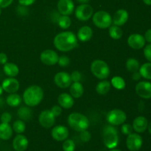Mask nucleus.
<instances>
[{
	"instance_id": "obj_1",
	"label": "nucleus",
	"mask_w": 151,
	"mask_h": 151,
	"mask_svg": "<svg viewBox=\"0 0 151 151\" xmlns=\"http://www.w3.org/2000/svg\"><path fill=\"white\" fill-rule=\"evenodd\" d=\"M78 38L72 31H63L55 35L53 40L55 47L58 50L67 52L78 46Z\"/></svg>"
},
{
	"instance_id": "obj_2",
	"label": "nucleus",
	"mask_w": 151,
	"mask_h": 151,
	"mask_svg": "<svg viewBox=\"0 0 151 151\" xmlns=\"http://www.w3.org/2000/svg\"><path fill=\"white\" fill-rule=\"evenodd\" d=\"M44 98V91L39 86L32 85L27 88L23 93V100L27 106H37Z\"/></svg>"
},
{
	"instance_id": "obj_3",
	"label": "nucleus",
	"mask_w": 151,
	"mask_h": 151,
	"mask_svg": "<svg viewBox=\"0 0 151 151\" xmlns=\"http://www.w3.org/2000/svg\"><path fill=\"white\" fill-rule=\"evenodd\" d=\"M67 122L69 127L78 132L87 130L89 127V120L86 116L81 113H72L68 116Z\"/></svg>"
},
{
	"instance_id": "obj_4",
	"label": "nucleus",
	"mask_w": 151,
	"mask_h": 151,
	"mask_svg": "<svg viewBox=\"0 0 151 151\" xmlns=\"http://www.w3.org/2000/svg\"><path fill=\"white\" fill-rule=\"evenodd\" d=\"M103 143L109 149H114L119 144V133L117 129L111 125H109L103 128Z\"/></svg>"
},
{
	"instance_id": "obj_5",
	"label": "nucleus",
	"mask_w": 151,
	"mask_h": 151,
	"mask_svg": "<svg viewBox=\"0 0 151 151\" xmlns=\"http://www.w3.org/2000/svg\"><path fill=\"white\" fill-rule=\"evenodd\" d=\"M90 69L93 75L100 80H106L111 73L109 65L103 60H94L91 63Z\"/></svg>"
},
{
	"instance_id": "obj_6",
	"label": "nucleus",
	"mask_w": 151,
	"mask_h": 151,
	"mask_svg": "<svg viewBox=\"0 0 151 151\" xmlns=\"http://www.w3.org/2000/svg\"><path fill=\"white\" fill-rule=\"evenodd\" d=\"M93 23L100 29H107L111 25L112 17L108 12L100 10L96 12L92 16Z\"/></svg>"
},
{
	"instance_id": "obj_7",
	"label": "nucleus",
	"mask_w": 151,
	"mask_h": 151,
	"mask_svg": "<svg viewBox=\"0 0 151 151\" xmlns=\"http://www.w3.org/2000/svg\"><path fill=\"white\" fill-rule=\"evenodd\" d=\"M127 119V115L124 111L121 109H115L110 111L106 115V120L109 122V125L113 126H118L121 125Z\"/></svg>"
},
{
	"instance_id": "obj_8",
	"label": "nucleus",
	"mask_w": 151,
	"mask_h": 151,
	"mask_svg": "<svg viewBox=\"0 0 151 151\" xmlns=\"http://www.w3.org/2000/svg\"><path fill=\"white\" fill-rule=\"evenodd\" d=\"M77 19L82 22H86L92 17L94 14V9L90 4H81L76 7L75 10Z\"/></svg>"
},
{
	"instance_id": "obj_9",
	"label": "nucleus",
	"mask_w": 151,
	"mask_h": 151,
	"mask_svg": "<svg viewBox=\"0 0 151 151\" xmlns=\"http://www.w3.org/2000/svg\"><path fill=\"white\" fill-rule=\"evenodd\" d=\"M142 137L138 133H132L129 134L126 139L127 148L131 151H138L142 146Z\"/></svg>"
},
{
	"instance_id": "obj_10",
	"label": "nucleus",
	"mask_w": 151,
	"mask_h": 151,
	"mask_svg": "<svg viewBox=\"0 0 151 151\" xmlns=\"http://www.w3.org/2000/svg\"><path fill=\"white\" fill-rule=\"evenodd\" d=\"M59 55L52 50H44L40 55V59L44 64L47 66H54L58 61Z\"/></svg>"
},
{
	"instance_id": "obj_11",
	"label": "nucleus",
	"mask_w": 151,
	"mask_h": 151,
	"mask_svg": "<svg viewBox=\"0 0 151 151\" xmlns=\"http://www.w3.org/2000/svg\"><path fill=\"white\" fill-rule=\"evenodd\" d=\"M38 122L43 128H50L54 125L55 122V116L53 115L51 111L47 109L41 111V113L39 114Z\"/></svg>"
},
{
	"instance_id": "obj_12",
	"label": "nucleus",
	"mask_w": 151,
	"mask_h": 151,
	"mask_svg": "<svg viewBox=\"0 0 151 151\" xmlns=\"http://www.w3.org/2000/svg\"><path fill=\"white\" fill-rule=\"evenodd\" d=\"M135 91L137 95L143 99L151 98V83L149 81H139L136 85Z\"/></svg>"
},
{
	"instance_id": "obj_13",
	"label": "nucleus",
	"mask_w": 151,
	"mask_h": 151,
	"mask_svg": "<svg viewBox=\"0 0 151 151\" xmlns=\"http://www.w3.org/2000/svg\"><path fill=\"white\" fill-rule=\"evenodd\" d=\"M54 82L59 88H66L70 86L72 81L69 73L66 72H60L55 75Z\"/></svg>"
},
{
	"instance_id": "obj_14",
	"label": "nucleus",
	"mask_w": 151,
	"mask_h": 151,
	"mask_svg": "<svg viewBox=\"0 0 151 151\" xmlns=\"http://www.w3.org/2000/svg\"><path fill=\"white\" fill-rule=\"evenodd\" d=\"M146 41L141 34L133 33L128 38V44L134 50H140L145 47Z\"/></svg>"
},
{
	"instance_id": "obj_15",
	"label": "nucleus",
	"mask_w": 151,
	"mask_h": 151,
	"mask_svg": "<svg viewBox=\"0 0 151 151\" xmlns=\"http://www.w3.org/2000/svg\"><path fill=\"white\" fill-rule=\"evenodd\" d=\"M51 135L52 137L56 141L63 142L69 137V129L64 125H57L52 128Z\"/></svg>"
},
{
	"instance_id": "obj_16",
	"label": "nucleus",
	"mask_w": 151,
	"mask_h": 151,
	"mask_svg": "<svg viewBox=\"0 0 151 151\" xmlns=\"http://www.w3.org/2000/svg\"><path fill=\"white\" fill-rule=\"evenodd\" d=\"M3 90L9 94L16 93L19 89L20 84L19 81L15 78H7L2 81L1 83Z\"/></svg>"
},
{
	"instance_id": "obj_17",
	"label": "nucleus",
	"mask_w": 151,
	"mask_h": 151,
	"mask_svg": "<svg viewBox=\"0 0 151 151\" xmlns=\"http://www.w3.org/2000/svg\"><path fill=\"white\" fill-rule=\"evenodd\" d=\"M57 7L59 13L65 16H69L75 10V4L72 0H59Z\"/></svg>"
},
{
	"instance_id": "obj_18",
	"label": "nucleus",
	"mask_w": 151,
	"mask_h": 151,
	"mask_svg": "<svg viewBox=\"0 0 151 151\" xmlns=\"http://www.w3.org/2000/svg\"><path fill=\"white\" fill-rule=\"evenodd\" d=\"M128 18H129L128 12L125 9H119L114 15L113 19H112V23L116 26L121 27L126 24L128 20Z\"/></svg>"
},
{
	"instance_id": "obj_19",
	"label": "nucleus",
	"mask_w": 151,
	"mask_h": 151,
	"mask_svg": "<svg viewBox=\"0 0 151 151\" xmlns=\"http://www.w3.org/2000/svg\"><path fill=\"white\" fill-rule=\"evenodd\" d=\"M29 145V141L25 136L18 134L13 141V147L16 151H25Z\"/></svg>"
},
{
	"instance_id": "obj_20",
	"label": "nucleus",
	"mask_w": 151,
	"mask_h": 151,
	"mask_svg": "<svg viewBox=\"0 0 151 151\" xmlns=\"http://www.w3.org/2000/svg\"><path fill=\"white\" fill-rule=\"evenodd\" d=\"M147 126H148V121L146 117L143 116H137L133 121V129L138 134L145 132L147 129Z\"/></svg>"
},
{
	"instance_id": "obj_21",
	"label": "nucleus",
	"mask_w": 151,
	"mask_h": 151,
	"mask_svg": "<svg viewBox=\"0 0 151 151\" xmlns=\"http://www.w3.org/2000/svg\"><path fill=\"white\" fill-rule=\"evenodd\" d=\"M74 97L71 94L67 93H62L58 96V102L59 106L65 109H69L73 107L75 104V100Z\"/></svg>"
},
{
	"instance_id": "obj_22",
	"label": "nucleus",
	"mask_w": 151,
	"mask_h": 151,
	"mask_svg": "<svg viewBox=\"0 0 151 151\" xmlns=\"http://www.w3.org/2000/svg\"><path fill=\"white\" fill-rule=\"evenodd\" d=\"M93 36V30L89 26H83L78 29V34H77V38L79 41L82 42H86L91 40Z\"/></svg>"
},
{
	"instance_id": "obj_23",
	"label": "nucleus",
	"mask_w": 151,
	"mask_h": 151,
	"mask_svg": "<svg viewBox=\"0 0 151 151\" xmlns=\"http://www.w3.org/2000/svg\"><path fill=\"white\" fill-rule=\"evenodd\" d=\"M4 73L8 78H15L19 73V69L16 64L11 62H7L3 66Z\"/></svg>"
},
{
	"instance_id": "obj_24",
	"label": "nucleus",
	"mask_w": 151,
	"mask_h": 151,
	"mask_svg": "<svg viewBox=\"0 0 151 151\" xmlns=\"http://www.w3.org/2000/svg\"><path fill=\"white\" fill-rule=\"evenodd\" d=\"M69 91L70 94L75 99H78L83 96L84 93V88L80 82H73L71 84Z\"/></svg>"
},
{
	"instance_id": "obj_25",
	"label": "nucleus",
	"mask_w": 151,
	"mask_h": 151,
	"mask_svg": "<svg viewBox=\"0 0 151 151\" xmlns=\"http://www.w3.org/2000/svg\"><path fill=\"white\" fill-rule=\"evenodd\" d=\"M13 136V128L9 123L0 124V139L2 140H9Z\"/></svg>"
},
{
	"instance_id": "obj_26",
	"label": "nucleus",
	"mask_w": 151,
	"mask_h": 151,
	"mask_svg": "<svg viewBox=\"0 0 151 151\" xmlns=\"http://www.w3.org/2000/svg\"><path fill=\"white\" fill-rule=\"evenodd\" d=\"M111 87V84L106 80H103L99 82L96 86V91L100 95H105L109 92Z\"/></svg>"
},
{
	"instance_id": "obj_27",
	"label": "nucleus",
	"mask_w": 151,
	"mask_h": 151,
	"mask_svg": "<svg viewBox=\"0 0 151 151\" xmlns=\"http://www.w3.org/2000/svg\"><path fill=\"white\" fill-rule=\"evenodd\" d=\"M5 102L10 107H18L22 103V98L19 94L16 93H12L6 97Z\"/></svg>"
},
{
	"instance_id": "obj_28",
	"label": "nucleus",
	"mask_w": 151,
	"mask_h": 151,
	"mask_svg": "<svg viewBox=\"0 0 151 151\" xmlns=\"http://www.w3.org/2000/svg\"><path fill=\"white\" fill-rule=\"evenodd\" d=\"M17 114L19 119L23 121H27L31 119L32 112L30 109V107H29V106H22L19 109Z\"/></svg>"
},
{
	"instance_id": "obj_29",
	"label": "nucleus",
	"mask_w": 151,
	"mask_h": 151,
	"mask_svg": "<svg viewBox=\"0 0 151 151\" xmlns=\"http://www.w3.org/2000/svg\"><path fill=\"white\" fill-rule=\"evenodd\" d=\"M109 34L111 38L114 40L120 39L123 35V31L121 29L120 27L116 25H111L109 27Z\"/></svg>"
},
{
	"instance_id": "obj_30",
	"label": "nucleus",
	"mask_w": 151,
	"mask_h": 151,
	"mask_svg": "<svg viewBox=\"0 0 151 151\" xmlns=\"http://www.w3.org/2000/svg\"><path fill=\"white\" fill-rule=\"evenodd\" d=\"M125 66L128 69V72H138L140 68V63L138 60L134 58H130L126 60L125 63Z\"/></svg>"
},
{
	"instance_id": "obj_31",
	"label": "nucleus",
	"mask_w": 151,
	"mask_h": 151,
	"mask_svg": "<svg viewBox=\"0 0 151 151\" xmlns=\"http://www.w3.org/2000/svg\"><path fill=\"white\" fill-rule=\"evenodd\" d=\"M140 75L142 78H145L146 80H151V63L147 62V63H143L142 66H140L139 69Z\"/></svg>"
},
{
	"instance_id": "obj_32",
	"label": "nucleus",
	"mask_w": 151,
	"mask_h": 151,
	"mask_svg": "<svg viewBox=\"0 0 151 151\" xmlns=\"http://www.w3.org/2000/svg\"><path fill=\"white\" fill-rule=\"evenodd\" d=\"M110 83L111 84V86L117 90H123L126 86V83L125 80L120 76L113 77Z\"/></svg>"
},
{
	"instance_id": "obj_33",
	"label": "nucleus",
	"mask_w": 151,
	"mask_h": 151,
	"mask_svg": "<svg viewBox=\"0 0 151 151\" xmlns=\"http://www.w3.org/2000/svg\"><path fill=\"white\" fill-rule=\"evenodd\" d=\"M58 24L59 27L63 29H66L71 26L72 24V20L69 16H65L61 15L60 17L58 19Z\"/></svg>"
},
{
	"instance_id": "obj_34",
	"label": "nucleus",
	"mask_w": 151,
	"mask_h": 151,
	"mask_svg": "<svg viewBox=\"0 0 151 151\" xmlns=\"http://www.w3.org/2000/svg\"><path fill=\"white\" fill-rule=\"evenodd\" d=\"M13 131L17 133L18 134H21L24 133L26 129V125L24 122L23 120L22 119H19V120H16L13 124Z\"/></svg>"
},
{
	"instance_id": "obj_35",
	"label": "nucleus",
	"mask_w": 151,
	"mask_h": 151,
	"mask_svg": "<svg viewBox=\"0 0 151 151\" xmlns=\"http://www.w3.org/2000/svg\"><path fill=\"white\" fill-rule=\"evenodd\" d=\"M62 148L63 151H75V143L73 140L66 139L64 140L63 145H62Z\"/></svg>"
},
{
	"instance_id": "obj_36",
	"label": "nucleus",
	"mask_w": 151,
	"mask_h": 151,
	"mask_svg": "<svg viewBox=\"0 0 151 151\" xmlns=\"http://www.w3.org/2000/svg\"><path fill=\"white\" fill-rule=\"evenodd\" d=\"M58 63L61 67H66L70 63V59H69V58L68 56L61 55L60 57H59Z\"/></svg>"
},
{
	"instance_id": "obj_37",
	"label": "nucleus",
	"mask_w": 151,
	"mask_h": 151,
	"mask_svg": "<svg viewBox=\"0 0 151 151\" xmlns=\"http://www.w3.org/2000/svg\"><path fill=\"white\" fill-rule=\"evenodd\" d=\"M133 131H134V129H133L132 125H130V124L123 123L122 125V127H121V131H122V133L124 135L128 136L129 134H132Z\"/></svg>"
},
{
	"instance_id": "obj_38",
	"label": "nucleus",
	"mask_w": 151,
	"mask_h": 151,
	"mask_svg": "<svg viewBox=\"0 0 151 151\" xmlns=\"http://www.w3.org/2000/svg\"><path fill=\"white\" fill-rule=\"evenodd\" d=\"M80 138L82 140L83 142H88L91 140V135L90 134V132H88L87 130L85 131H83L81 132H80Z\"/></svg>"
},
{
	"instance_id": "obj_39",
	"label": "nucleus",
	"mask_w": 151,
	"mask_h": 151,
	"mask_svg": "<svg viewBox=\"0 0 151 151\" xmlns=\"http://www.w3.org/2000/svg\"><path fill=\"white\" fill-rule=\"evenodd\" d=\"M143 53H144L145 58L148 60V62L151 63V44L145 46Z\"/></svg>"
},
{
	"instance_id": "obj_40",
	"label": "nucleus",
	"mask_w": 151,
	"mask_h": 151,
	"mask_svg": "<svg viewBox=\"0 0 151 151\" xmlns=\"http://www.w3.org/2000/svg\"><path fill=\"white\" fill-rule=\"evenodd\" d=\"M70 77L72 83L80 82L81 78H82V75H81V73L79 71H74V72L70 75Z\"/></svg>"
},
{
	"instance_id": "obj_41",
	"label": "nucleus",
	"mask_w": 151,
	"mask_h": 151,
	"mask_svg": "<svg viewBox=\"0 0 151 151\" xmlns=\"http://www.w3.org/2000/svg\"><path fill=\"white\" fill-rule=\"evenodd\" d=\"M1 122L2 123H9L12 119V115L8 112H4L1 115Z\"/></svg>"
},
{
	"instance_id": "obj_42",
	"label": "nucleus",
	"mask_w": 151,
	"mask_h": 151,
	"mask_svg": "<svg viewBox=\"0 0 151 151\" xmlns=\"http://www.w3.org/2000/svg\"><path fill=\"white\" fill-rule=\"evenodd\" d=\"M50 111H51L52 113L53 114V115H54L55 117H57V116H59L60 114H61L62 107L61 106H58V105H55V106L52 107V109H50Z\"/></svg>"
},
{
	"instance_id": "obj_43",
	"label": "nucleus",
	"mask_w": 151,
	"mask_h": 151,
	"mask_svg": "<svg viewBox=\"0 0 151 151\" xmlns=\"http://www.w3.org/2000/svg\"><path fill=\"white\" fill-rule=\"evenodd\" d=\"M16 11H17L18 14L23 16H26V15L28 13V10L27 8V7H25V6H23V5H20V4L17 7Z\"/></svg>"
},
{
	"instance_id": "obj_44",
	"label": "nucleus",
	"mask_w": 151,
	"mask_h": 151,
	"mask_svg": "<svg viewBox=\"0 0 151 151\" xmlns=\"http://www.w3.org/2000/svg\"><path fill=\"white\" fill-rule=\"evenodd\" d=\"M13 0H0V7L6 8L13 3Z\"/></svg>"
},
{
	"instance_id": "obj_45",
	"label": "nucleus",
	"mask_w": 151,
	"mask_h": 151,
	"mask_svg": "<svg viewBox=\"0 0 151 151\" xmlns=\"http://www.w3.org/2000/svg\"><path fill=\"white\" fill-rule=\"evenodd\" d=\"M19 3L20 5L25 6V7H28V6H30L33 4L35 1V0H18Z\"/></svg>"
},
{
	"instance_id": "obj_46",
	"label": "nucleus",
	"mask_w": 151,
	"mask_h": 151,
	"mask_svg": "<svg viewBox=\"0 0 151 151\" xmlns=\"http://www.w3.org/2000/svg\"><path fill=\"white\" fill-rule=\"evenodd\" d=\"M7 60H8V58L7 55L4 52H0V64H5Z\"/></svg>"
},
{
	"instance_id": "obj_47",
	"label": "nucleus",
	"mask_w": 151,
	"mask_h": 151,
	"mask_svg": "<svg viewBox=\"0 0 151 151\" xmlns=\"http://www.w3.org/2000/svg\"><path fill=\"white\" fill-rule=\"evenodd\" d=\"M144 38L147 42H148L149 44H151V28L146 31L145 33Z\"/></svg>"
},
{
	"instance_id": "obj_48",
	"label": "nucleus",
	"mask_w": 151,
	"mask_h": 151,
	"mask_svg": "<svg viewBox=\"0 0 151 151\" xmlns=\"http://www.w3.org/2000/svg\"><path fill=\"white\" fill-rule=\"evenodd\" d=\"M142 76L140 75L139 72H133V75H132V79L135 81H138L141 79Z\"/></svg>"
},
{
	"instance_id": "obj_49",
	"label": "nucleus",
	"mask_w": 151,
	"mask_h": 151,
	"mask_svg": "<svg viewBox=\"0 0 151 151\" xmlns=\"http://www.w3.org/2000/svg\"><path fill=\"white\" fill-rule=\"evenodd\" d=\"M142 1L146 5H148V6L151 5V0H142Z\"/></svg>"
},
{
	"instance_id": "obj_50",
	"label": "nucleus",
	"mask_w": 151,
	"mask_h": 151,
	"mask_svg": "<svg viewBox=\"0 0 151 151\" xmlns=\"http://www.w3.org/2000/svg\"><path fill=\"white\" fill-rule=\"evenodd\" d=\"M78 2L81 3V4H86V3L88 2L89 1V0H76Z\"/></svg>"
},
{
	"instance_id": "obj_51",
	"label": "nucleus",
	"mask_w": 151,
	"mask_h": 151,
	"mask_svg": "<svg viewBox=\"0 0 151 151\" xmlns=\"http://www.w3.org/2000/svg\"><path fill=\"white\" fill-rule=\"evenodd\" d=\"M4 98H2V97L0 96V107H1V106H3V105H4Z\"/></svg>"
},
{
	"instance_id": "obj_52",
	"label": "nucleus",
	"mask_w": 151,
	"mask_h": 151,
	"mask_svg": "<svg viewBox=\"0 0 151 151\" xmlns=\"http://www.w3.org/2000/svg\"><path fill=\"white\" fill-rule=\"evenodd\" d=\"M147 130H148L149 133L151 135V121L150 122H148V126H147Z\"/></svg>"
},
{
	"instance_id": "obj_53",
	"label": "nucleus",
	"mask_w": 151,
	"mask_h": 151,
	"mask_svg": "<svg viewBox=\"0 0 151 151\" xmlns=\"http://www.w3.org/2000/svg\"><path fill=\"white\" fill-rule=\"evenodd\" d=\"M3 91H4V90H3L2 86H1V85H0V96H1V94H2Z\"/></svg>"
},
{
	"instance_id": "obj_54",
	"label": "nucleus",
	"mask_w": 151,
	"mask_h": 151,
	"mask_svg": "<svg viewBox=\"0 0 151 151\" xmlns=\"http://www.w3.org/2000/svg\"><path fill=\"white\" fill-rule=\"evenodd\" d=\"M109 151H122V150H117V149L114 148V149H111V150H109Z\"/></svg>"
},
{
	"instance_id": "obj_55",
	"label": "nucleus",
	"mask_w": 151,
	"mask_h": 151,
	"mask_svg": "<svg viewBox=\"0 0 151 151\" xmlns=\"http://www.w3.org/2000/svg\"><path fill=\"white\" fill-rule=\"evenodd\" d=\"M1 7H0V15H1Z\"/></svg>"
}]
</instances>
